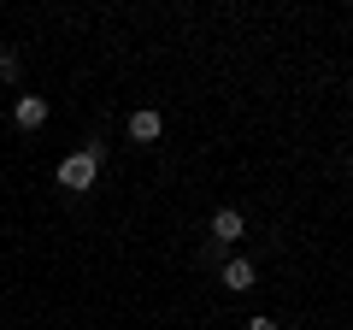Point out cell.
<instances>
[{
    "label": "cell",
    "mask_w": 353,
    "mask_h": 330,
    "mask_svg": "<svg viewBox=\"0 0 353 330\" xmlns=\"http://www.w3.org/2000/svg\"><path fill=\"white\" fill-rule=\"evenodd\" d=\"M94 177H101V142H88V148H77V153L59 159V189L83 195V189H94Z\"/></svg>",
    "instance_id": "obj_1"
},
{
    "label": "cell",
    "mask_w": 353,
    "mask_h": 330,
    "mask_svg": "<svg viewBox=\"0 0 353 330\" xmlns=\"http://www.w3.org/2000/svg\"><path fill=\"white\" fill-rule=\"evenodd\" d=\"M241 230H248V218H241L236 206H218V213H212V248H230Z\"/></svg>",
    "instance_id": "obj_3"
},
{
    "label": "cell",
    "mask_w": 353,
    "mask_h": 330,
    "mask_svg": "<svg viewBox=\"0 0 353 330\" xmlns=\"http://www.w3.org/2000/svg\"><path fill=\"white\" fill-rule=\"evenodd\" d=\"M18 71H24V59H18V48H0V83H12Z\"/></svg>",
    "instance_id": "obj_6"
},
{
    "label": "cell",
    "mask_w": 353,
    "mask_h": 330,
    "mask_svg": "<svg viewBox=\"0 0 353 330\" xmlns=\"http://www.w3.org/2000/svg\"><path fill=\"white\" fill-rule=\"evenodd\" d=\"M248 330H277V318H265V313H259V318H248Z\"/></svg>",
    "instance_id": "obj_7"
},
{
    "label": "cell",
    "mask_w": 353,
    "mask_h": 330,
    "mask_svg": "<svg viewBox=\"0 0 353 330\" xmlns=\"http://www.w3.org/2000/svg\"><path fill=\"white\" fill-rule=\"evenodd\" d=\"M12 124L18 130H41L48 124V101H41V95H18L12 101Z\"/></svg>",
    "instance_id": "obj_2"
},
{
    "label": "cell",
    "mask_w": 353,
    "mask_h": 330,
    "mask_svg": "<svg viewBox=\"0 0 353 330\" xmlns=\"http://www.w3.org/2000/svg\"><path fill=\"white\" fill-rule=\"evenodd\" d=\"M165 118L153 113V106H141V113H130V142H159Z\"/></svg>",
    "instance_id": "obj_4"
},
{
    "label": "cell",
    "mask_w": 353,
    "mask_h": 330,
    "mask_svg": "<svg viewBox=\"0 0 353 330\" xmlns=\"http://www.w3.org/2000/svg\"><path fill=\"white\" fill-rule=\"evenodd\" d=\"M218 278H224V289H253V260H224V271H218Z\"/></svg>",
    "instance_id": "obj_5"
}]
</instances>
